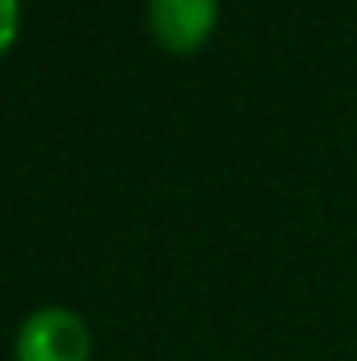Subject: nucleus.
Here are the masks:
<instances>
[{"label":"nucleus","mask_w":357,"mask_h":361,"mask_svg":"<svg viewBox=\"0 0 357 361\" xmlns=\"http://www.w3.org/2000/svg\"><path fill=\"white\" fill-rule=\"evenodd\" d=\"M13 361H92L89 319L68 302L34 307L13 332Z\"/></svg>","instance_id":"f257e3e1"},{"label":"nucleus","mask_w":357,"mask_h":361,"mask_svg":"<svg viewBox=\"0 0 357 361\" xmlns=\"http://www.w3.org/2000/svg\"><path fill=\"white\" fill-rule=\"evenodd\" d=\"M223 17V0H147V34L164 55H198Z\"/></svg>","instance_id":"f03ea898"},{"label":"nucleus","mask_w":357,"mask_h":361,"mask_svg":"<svg viewBox=\"0 0 357 361\" xmlns=\"http://www.w3.org/2000/svg\"><path fill=\"white\" fill-rule=\"evenodd\" d=\"M21 38V0H0V59Z\"/></svg>","instance_id":"7ed1b4c3"}]
</instances>
